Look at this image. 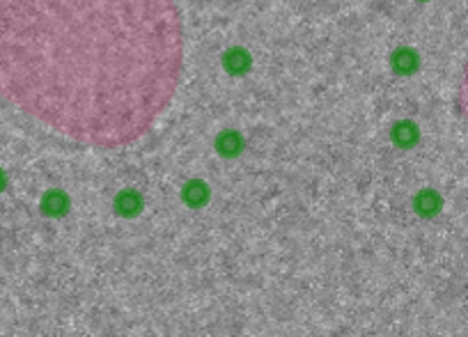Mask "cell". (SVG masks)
Listing matches in <instances>:
<instances>
[{
    "label": "cell",
    "instance_id": "6da1fadb",
    "mask_svg": "<svg viewBox=\"0 0 468 337\" xmlns=\"http://www.w3.org/2000/svg\"><path fill=\"white\" fill-rule=\"evenodd\" d=\"M182 71L177 0H0V99L81 145L142 138Z\"/></svg>",
    "mask_w": 468,
    "mask_h": 337
},
{
    "label": "cell",
    "instance_id": "7a4b0ae2",
    "mask_svg": "<svg viewBox=\"0 0 468 337\" xmlns=\"http://www.w3.org/2000/svg\"><path fill=\"white\" fill-rule=\"evenodd\" d=\"M457 112L459 117L464 119V124L468 126V58L464 62L462 78H459V87H457Z\"/></svg>",
    "mask_w": 468,
    "mask_h": 337
},
{
    "label": "cell",
    "instance_id": "3957f363",
    "mask_svg": "<svg viewBox=\"0 0 468 337\" xmlns=\"http://www.w3.org/2000/svg\"><path fill=\"white\" fill-rule=\"evenodd\" d=\"M239 145H241V138L237 133H223V136L218 138V147H221L223 154H237Z\"/></svg>",
    "mask_w": 468,
    "mask_h": 337
},
{
    "label": "cell",
    "instance_id": "277c9868",
    "mask_svg": "<svg viewBox=\"0 0 468 337\" xmlns=\"http://www.w3.org/2000/svg\"><path fill=\"white\" fill-rule=\"evenodd\" d=\"M3 186H5V175L0 172V189H3Z\"/></svg>",
    "mask_w": 468,
    "mask_h": 337
}]
</instances>
